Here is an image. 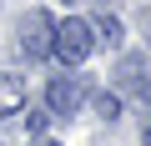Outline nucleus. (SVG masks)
<instances>
[{"instance_id": "obj_1", "label": "nucleus", "mask_w": 151, "mask_h": 146, "mask_svg": "<svg viewBox=\"0 0 151 146\" xmlns=\"http://www.w3.org/2000/svg\"><path fill=\"white\" fill-rule=\"evenodd\" d=\"M96 50V30H91V20H60L55 25V45H50V55H60L65 65H81L86 55Z\"/></svg>"}, {"instance_id": "obj_4", "label": "nucleus", "mask_w": 151, "mask_h": 146, "mask_svg": "<svg viewBox=\"0 0 151 146\" xmlns=\"http://www.w3.org/2000/svg\"><path fill=\"white\" fill-rule=\"evenodd\" d=\"M116 76H121V91H126V96L151 101V65H146V55H126Z\"/></svg>"}, {"instance_id": "obj_5", "label": "nucleus", "mask_w": 151, "mask_h": 146, "mask_svg": "<svg viewBox=\"0 0 151 146\" xmlns=\"http://www.w3.org/2000/svg\"><path fill=\"white\" fill-rule=\"evenodd\" d=\"M25 106V81L10 76V70H0V116H15Z\"/></svg>"}, {"instance_id": "obj_9", "label": "nucleus", "mask_w": 151, "mask_h": 146, "mask_svg": "<svg viewBox=\"0 0 151 146\" xmlns=\"http://www.w3.org/2000/svg\"><path fill=\"white\" fill-rule=\"evenodd\" d=\"M141 30H146V50H151V10L141 15Z\"/></svg>"}, {"instance_id": "obj_10", "label": "nucleus", "mask_w": 151, "mask_h": 146, "mask_svg": "<svg viewBox=\"0 0 151 146\" xmlns=\"http://www.w3.org/2000/svg\"><path fill=\"white\" fill-rule=\"evenodd\" d=\"M141 146H151V126H146V136H141Z\"/></svg>"}, {"instance_id": "obj_3", "label": "nucleus", "mask_w": 151, "mask_h": 146, "mask_svg": "<svg viewBox=\"0 0 151 146\" xmlns=\"http://www.w3.org/2000/svg\"><path fill=\"white\" fill-rule=\"evenodd\" d=\"M50 45H55V20H50L45 10H30V15L20 20V50H25L30 60H40V55H50Z\"/></svg>"}, {"instance_id": "obj_2", "label": "nucleus", "mask_w": 151, "mask_h": 146, "mask_svg": "<svg viewBox=\"0 0 151 146\" xmlns=\"http://www.w3.org/2000/svg\"><path fill=\"white\" fill-rule=\"evenodd\" d=\"M81 106H86V81L81 76H55L45 86V111L50 116H76Z\"/></svg>"}, {"instance_id": "obj_8", "label": "nucleus", "mask_w": 151, "mask_h": 146, "mask_svg": "<svg viewBox=\"0 0 151 146\" xmlns=\"http://www.w3.org/2000/svg\"><path fill=\"white\" fill-rule=\"evenodd\" d=\"M45 121H50V111H45V116H40V111H30V116H25V131H30V136H40V131H45Z\"/></svg>"}, {"instance_id": "obj_11", "label": "nucleus", "mask_w": 151, "mask_h": 146, "mask_svg": "<svg viewBox=\"0 0 151 146\" xmlns=\"http://www.w3.org/2000/svg\"><path fill=\"white\" fill-rule=\"evenodd\" d=\"M40 146H55V141H40Z\"/></svg>"}, {"instance_id": "obj_6", "label": "nucleus", "mask_w": 151, "mask_h": 146, "mask_svg": "<svg viewBox=\"0 0 151 146\" xmlns=\"http://www.w3.org/2000/svg\"><path fill=\"white\" fill-rule=\"evenodd\" d=\"M91 30H96V45H106V50H116V45H121V35H126L116 15H96V20H91Z\"/></svg>"}, {"instance_id": "obj_7", "label": "nucleus", "mask_w": 151, "mask_h": 146, "mask_svg": "<svg viewBox=\"0 0 151 146\" xmlns=\"http://www.w3.org/2000/svg\"><path fill=\"white\" fill-rule=\"evenodd\" d=\"M96 116H101V121H116V116H121V96H116V91H101V96H96Z\"/></svg>"}]
</instances>
